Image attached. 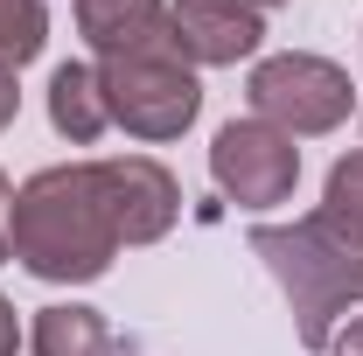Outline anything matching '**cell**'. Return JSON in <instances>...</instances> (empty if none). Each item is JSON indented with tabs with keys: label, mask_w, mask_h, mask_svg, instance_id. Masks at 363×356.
Here are the masks:
<instances>
[{
	"label": "cell",
	"mask_w": 363,
	"mask_h": 356,
	"mask_svg": "<svg viewBox=\"0 0 363 356\" xmlns=\"http://www.w3.org/2000/svg\"><path fill=\"white\" fill-rule=\"evenodd\" d=\"M119 217H112V189L98 161H56L43 175H28L7 203V252L21 272H35L49 287H84L105 279L119 259Z\"/></svg>",
	"instance_id": "6da1fadb"
},
{
	"label": "cell",
	"mask_w": 363,
	"mask_h": 356,
	"mask_svg": "<svg viewBox=\"0 0 363 356\" xmlns=\"http://www.w3.org/2000/svg\"><path fill=\"white\" fill-rule=\"evenodd\" d=\"M252 259H266L279 279L301 350H328L350 301H363V230L335 217H294V223H252Z\"/></svg>",
	"instance_id": "7a4b0ae2"
},
{
	"label": "cell",
	"mask_w": 363,
	"mask_h": 356,
	"mask_svg": "<svg viewBox=\"0 0 363 356\" xmlns=\"http://www.w3.org/2000/svg\"><path fill=\"white\" fill-rule=\"evenodd\" d=\"M105 84V112L112 126H126L133 140H182L203 112V84L175 49H140V56H105L98 63Z\"/></svg>",
	"instance_id": "3957f363"
},
{
	"label": "cell",
	"mask_w": 363,
	"mask_h": 356,
	"mask_svg": "<svg viewBox=\"0 0 363 356\" xmlns=\"http://www.w3.org/2000/svg\"><path fill=\"white\" fill-rule=\"evenodd\" d=\"M252 119H266L294 140H315V133H335L357 105V84L350 70H335L328 56H308V49H286V56H266L252 63Z\"/></svg>",
	"instance_id": "277c9868"
},
{
	"label": "cell",
	"mask_w": 363,
	"mask_h": 356,
	"mask_svg": "<svg viewBox=\"0 0 363 356\" xmlns=\"http://www.w3.org/2000/svg\"><path fill=\"white\" fill-rule=\"evenodd\" d=\"M210 175L238 210H272L301 182V147H294V133H279L266 119H230L210 140Z\"/></svg>",
	"instance_id": "5b68a950"
},
{
	"label": "cell",
	"mask_w": 363,
	"mask_h": 356,
	"mask_svg": "<svg viewBox=\"0 0 363 356\" xmlns=\"http://www.w3.org/2000/svg\"><path fill=\"white\" fill-rule=\"evenodd\" d=\"M259 43H266V21L245 0H175L168 7V49H175L189 70L245 63Z\"/></svg>",
	"instance_id": "8992f818"
},
{
	"label": "cell",
	"mask_w": 363,
	"mask_h": 356,
	"mask_svg": "<svg viewBox=\"0 0 363 356\" xmlns=\"http://www.w3.org/2000/svg\"><path fill=\"white\" fill-rule=\"evenodd\" d=\"M98 168H105L112 217H119V238H126V245H154V238L175 230L182 189H175V175H168L154 154H112V161H98Z\"/></svg>",
	"instance_id": "52a82bcc"
},
{
	"label": "cell",
	"mask_w": 363,
	"mask_h": 356,
	"mask_svg": "<svg viewBox=\"0 0 363 356\" xmlns=\"http://www.w3.org/2000/svg\"><path fill=\"white\" fill-rule=\"evenodd\" d=\"M77 28L105 56H140V49H168V0H77Z\"/></svg>",
	"instance_id": "ba28073f"
},
{
	"label": "cell",
	"mask_w": 363,
	"mask_h": 356,
	"mask_svg": "<svg viewBox=\"0 0 363 356\" xmlns=\"http://www.w3.org/2000/svg\"><path fill=\"white\" fill-rule=\"evenodd\" d=\"M49 126L70 140V147H91V140L112 126L98 63H56V77H49Z\"/></svg>",
	"instance_id": "9c48e42d"
},
{
	"label": "cell",
	"mask_w": 363,
	"mask_h": 356,
	"mask_svg": "<svg viewBox=\"0 0 363 356\" xmlns=\"http://www.w3.org/2000/svg\"><path fill=\"white\" fill-rule=\"evenodd\" d=\"M28 350H35V356H119V343H112V328H105L98 308L56 301V308H35Z\"/></svg>",
	"instance_id": "30bf717a"
},
{
	"label": "cell",
	"mask_w": 363,
	"mask_h": 356,
	"mask_svg": "<svg viewBox=\"0 0 363 356\" xmlns=\"http://www.w3.org/2000/svg\"><path fill=\"white\" fill-rule=\"evenodd\" d=\"M49 43V7L43 0H0V63L7 70H21V63H35Z\"/></svg>",
	"instance_id": "8fae6325"
},
{
	"label": "cell",
	"mask_w": 363,
	"mask_h": 356,
	"mask_svg": "<svg viewBox=\"0 0 363 356\" xmlns=\"http://www.w3.org/2000/svg\"><path fill=\"white\" fill-rule=\"evenodd\" d=\"M321 217H335V223H350V230H363V147H357V154H342V161L328 168Z\"/></svg>",
	"instance_id": "7c38bea8"
},
{
	"label": "cell",
	"mask_w": 363,
	"mask_h": 356,
	"mask_svg": "<svg viewBox=\"0 0 363 356\" xmlns=\"http://www.w3.org/2000/svg\"><path fill=\"white\" fill-rule=\"evenodd\" d=\"M14 112H21V84H14V70L0 63V126H14Z\"/></svg>",
	"instance_id": "4fadbf2b"
},
{
	"label": "cell",
	"mask_w": 363,
	"mask_h": 356,
	"mask_svg": "<svg viewBox=\"0 0 363 356\" xmlns=\"http://www.w3.org/2000/svg\"><path fill=\"white\" fill-rule=\"evenodd\" d=\"M21 350V321H14V301L0 294V356H14Z\"/></svg>",
	"instance_id": "5bb4252c"
},
{
	"label": "cell",
	"mask_w": 363,
	"mask_h": 356,
	"mask_svg": "<svg viewBox=\"0 0 363 356\" xmlns=\"http://www.w3.org/2000/svg\"><path fill=\"white\" fill-rule=\"evenodd\" d=\"M335 356H363V314L350 321V328H335V343H328Z\"/></svg>",
	"instance_id": "9a60e30c"
},
{
	"label": "cell",
	"mask_w": 363,
	"mask_h": 356,
	"mask_svg": "<svg viewBox=\"0 0 363 356\" xmlns=\"http://www.w3.org/2000/svg\"><path fill=\"white\" fill-rule=\"evenodd\" d=\"M7 203H14V189H7V175H0V266L14 259V252H7Z\"/></svg>",
	"instance_id": "2e32d148"
},
{
	"label": "cell",
	"mask_w": 363,
	"mask_h": 356,
	"mask_svg": "<svg viewBox=\"0 0 363 356\" xmlns=\"http://www.w3.org/2000/svg\"><path fill=\"white\" fill-rule=\"evenodd\" d=\"M245 7H279V0H245Z\"/></svg>",
	"instance_id": "e0dca14e"
}]
</instances>
